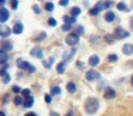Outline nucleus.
Returning a JSON list of instances; mask_svg holds the SVG:
<instances>
[{"label":"nucleus","instance_id":"1","mask_svg":"<svg viewBox=\"0 0 133 116\" xmlns=\"http://www.w3.org/2000/svg\"><path fill=\"white\" fill-rule=\"evenodd\" d=\"M99 109V102L96 98H88L84 103V110L87 114H95Z\"/></svg>","mask_w":133,"mask_h":116},{"label":"nucleus","instance_id":"2","mask_svg":"<svg viewBox=\"0 0 133 116\" xmlns=\"http://www.w3.org/2000/svg\"><path fill=\"white\" fill-rule=\"evenodd\" d=\"M16 65H18L19 68L25 69V71L29 72V73H34V72L36 71L35 66H33L30 62H27V61H24V60H22V59L16 60Z\"/></svg>","mask_w":133,"mask_h":116},{"label":"nucleus","instance_id":"3","mask_svg":"<svg viewBox=\"0 0 133 116\" xmlns=\"http://www.w3.org/2000/svg\"><path fill=\"white\" fill-rule=\"evenodd\" d=\"M79 41H80V36L77 34H75V33L69 34L68 36L65 37V42H66V45L68 46H71V47L76 46L77 43H79Z\"/></svg>","mask_w":133,"mask_h":116},{"label":"nucleus","instance_id":"4","mask_svg":"<svg viewBox=\"0 0 133 116\" xmlns=\"http://www.w3.org/2000/svg\"><path fill=\"white\" fill-rule=\"evenodd\" d=\"M85 78L88 81H95V80H98L99 78H101V74H99L98 72H96V71L91 69V71H87L86 72Z\"/></svg>","mask_w":133,"mask_h":116},{"label":"nucleus","instance_id":"5","mask_svg":"<svg viewBox=\"0 0 133 116\" xmlns=\"http://www.w3.org/2000/svg\"><path fill=\"white\" fill-rule=\"evenodd\" d=\"M130 36V33L124 30L123 28H121V27H117V28L115 29V37L117 38V39H124V38L129 37Z\"/></svg>","mask_w":133,"mask_h":116},{"label":"nucleus","instance_id":"6","mask_svg":"<svg viewBox=\"0 0 133 116\" xmlns=\"http://www.w3.org/2000/svg\"><path fill=\"white\" fill-rule=\"evenodd\" d=\"M10 19V12L8 9L0 8V23H5Z\"/></svg>","mask_w":133,"mask_h":116},{"label":"nucleus","instance_id":"7","mask_svg":"<svg viewBox=\"0 0 133 116\" xmlns=\"http://www.w3.org/2000/svg\"><path fill=\"white\" fill-rule=\"evenodd\" d=\"M11 28L8 25H4V24H0V36L3 37V38H7L11 35Z\"/></svg>","mask_w":133,"mask_h":116},{"label":"nucleus","instance_id":"8","mask_svg":"<svg viewBox=\"0 0 133 116\" xmlns=\"http://www.w3.org/2000/svg\"><path fill=\"white\" fill-rule=\"evenodd\" d=\"M30 53H31L32 57H34V58H36V59H43V57H44L43 50H42L41 48H38V47L33 48Z\"/></svg>","mask_w":133,"mask_h":116},{"label":"nucleus","instance_id":"9","mask_svg":"<svg viewBox=\"0 0 133 116\" xmlns=\"http://www.w3.org/2000/svg\"><path fill=\"white\" fill-rule=\"evenodd\" d=\"M23 29H24L23 24H22L21 22H16L13 26V28H12V33H14L15 35H20L23 33Z\"/></svg>","mask_w":133,"mask_h":116},{"label":"nucleus","instance_id":"10","mask_svg":"<svg viewBox=\"0 0 133 116\" xmlns=\"http://www.w3.org/2000/svg\"><path fill=\"white\" fill-rule=\"evenodd\" d=\"M122 52L125 56H131V54H133V45L132 43H125V45H123Z\"/></svg>","mask_w":133,"mask_h":116},{"label":"nucleus","instance_id":"11","mask_svg":"<svg viewBox=\"0 0 133 116\" xmlns=\"http://www.w3.org/2000/svg\"><path fill=\"white\" fill-rule=\"evenodd\" d=\"M104 97L106 99H114L116 97V91L112 89V88H106V90H105V93H104Z\"/></svg>","mask_w":133,"mask_h":116},{"label":"nucleus","instance_id":"12","mask_svg":"<svg viewBox=\"0 0 133 116\" xmlns=\"http://www.w3.org/2000/svg\"><path fill=\"white\" fill-rule=\"evenodd\" d=\"M99 63V58L98 56H96V54H93V56L90 57V59H88V64H90L91 66H97Z\"/></svg>","mask_w":133,"mask_h":116},{"label":"nucleus","instance_id":"13","mask_svg":"<svg viewBox=\"0 0 133 116\" xmlns=\"http://www.w3.org/2000/svg\"><path fill=\"white\" fill-rule=\"evenodd\" d=\"M13 49V45H12V42L9 41V40H3L1 42V50H12Z\"/></svg>","mask_w":133,"mask_h":116},{"label":"nucleus","instance_id":"14","mask_svg":"<svg viewBox=\"0 0 133 116\" xmlns=\"http://www.w3.org/2000/svg\"><path fill=\"white\" fill-rule=\"evenodd\" d=\"M0 76L2 77V81H3V84H9L10 82V75L5 72V69H1L0 71Z\"/></svg>","mask_w":133,"mask_h":116},{"label":"nucleus","instance_id":"15","mask_svg":"<svg viewBox=\"0 0 133 116\" xmlns=\"http://www.w3.org/2000/svg\"><path fill=\"white\" fill-rule=\"evenodd\" d=\"M116 19V15L114 12H111V11H108V12L105 14V21L108 22V23H111V22H114Z\"/></svg>","mask_w":133,"mask_h":116},{"label":"nucleus","instance_id":"16","mask_svg":"<svg viewBox=\"0 0 133 116\" xmlns=\"http://www.w3.org/2000/svg\"><path fill=\"white\" fill-rule=\"evenodd\" d=\"M33 104H34V98H33V97H29V98L25 99L23 105H24V107L29 109V107H32L33 106Z\"/></svg>","mask_w":133,"mask_h":116},{"label":"nucleus","instance_id":"17","mask_svg":"<svg viewBox=\"0 0 133 116\" xmlns=\"http://www.w3.org/2000/svg\"><path fill=\"white\" fill-rule=\"evenodd\" d=\"M56 69H57V73H58V74H60V75L63 74L64 71H65V62H63V61H62V62L58 63Z\"/></svg>","mask_w":133,"mask_h":116},{"label":"nucleus","instance_id":"18","mask_svg":"<svg viewBox=\"0 0 133 116\" xmlns=\"http://www.w3.org/2000/svg\"><path fill=\"white\" fill-rule=\"evenodd\" d=\"M66 90H68L70 93H74L76 91V85L72 81L68 82V84H66Z\"/></svg>","mask_w":133,"mask_h":116},{"label":"nucleus","instance_id":"19","mask_svg":"<svg viewBox=\"0 0 133 116\" xmlns=\"http://www.w3.org/2000/svg\"><path fill=\"white\" fill-rule=\"evenodd\" d=\"M8 61V54L5 51L0 50V64H4Z\"/></svg>","mask_w":133,"mask_h":116},{"label":"nucleus","instance_id":"20","mask_svg":"<svg viewBox=\"0 0 133 116\" xmlns=\"http://www.w3.org/2000/svg\"><path fill=\"white\" fill-rule=\"evenodd\" d=\"M75 52H76V50L75 49H71V51H69V52H65L64 54H63V60H65V61H69L72 57L75 54Z\"/></svg>","mask_w":133,"mask_h":116},{"label":"nucleus","instance_id":"21","mask_svg":"<svg viewBox=\"0 0 133 116\" xmlns=\"http://www.w3.org/2000/svg\"><path fill=\"white\" fill-rule=\"evenodd\" d=\"M70 14H71V16H73V18H76L77 15L81 14V9L79 7H73L70 10Z\"/></svg>","mask_w":133,"mask_h":116},{"label":"nucleus","instance_id":"22","mask_svg":"<svg viewBox=\"0 0 133 116\" xmlns=\"http://www.w3.org/2000/svg\"><path fill=\"white\" fill-rule=\"evenodd\" d=\"M63 21H64V23L70 24V25H72L73 23H76V19L73 18V16H69V15L63 16Z\"/></svg>","mask_w":133,"mask_h":116},{"label":"nucleus","instance_id":"23","mask_svg":"<svg viewBox=\"0 0 133 116\" xmlns=\"http://www.w3.org/2000/svg\"><path fill=\"white\" fill-rule=\"evenodd\" d=\"M54 61H55V59L52 58V57H50L48 60H46V61H43V65L45 66L46 68H50L51 67V65H52V63H54Z\"/></svg>","mask_w":133,"mask_h":116},{"label":"nucleus","instance_id":"24","mask_svg":"<svg viewBox=\"0 0 133 116\" xmlns=\"http://www.w3.org/2000/svg\"><path fill=\"white\" fill-rule=\"evenodd\" d=\"M50 93H51V96H58L61 93V88L59 86H55L50 89Z\"/></svg>","mask_w":133,"mask_h":116},{"label":"nucleus","instance_id":"25","mask_svg":"<svg viewBox=\"0 0 133 116\" xmlns=\"http://www.w3.org/2000/svg\"><path fill=\"white\" fill-rule=\"evenodd\" d=\"M95 8L98 10V11H102L105 9V1L101 0V1H97V3L95 4Z\"/></svg>","mask_w":133,"mask_h":116},{"label":"nucleus","instance_id":"26","mask_svg":"<svg viewBox=\"0 0 133 116\" xmlns=\"http://www.w3.org/2000/svg\"><path fill=\"white\" fill-rule=\"evenodd\" d=\"M13 103L15 104L16 106H20V105H22V104H23L24 102H23V100H22V98L21 97H15L14 99H13Z\"/></svg>","mask_w":133,"mask_h":116},{"label":"nucleus","instance_id":"27","mask_svg":"<svg viewBox=\"0 0 133 116\" xmlns=\"http://www.w3.org/2000/svg\"><path fill=\"white\" fill-rule=\"evenodd\" d=\"M54 9H55V4L52 2H47L45 4V10L48 11V12H52Z\"/></svg>","mask_w":133,"mask_h":116},{"label":"nucleus","instance_id":"28","mask_svg":"<svg viewBox=\"0 0 133 116\" xmlns=\"http://www.w3.org/2000/svg\"><path fill=\"white\" fill-rule=\"evenodd\" d=\"M11 2V8H12V10H18V7H19V1L18 0H10Z\"/></svg>","mask_w":133,"mask_h":116},{"label":"nucleus","instance_id":"29","mask_svg":"<svg viewBox=\"0 0 133 116\" xmlns=\"http://www.w3.org/2000/svg\"><path fill=\"white\" fill-rule=\"evenodd\" d=\"M75 34H77V35H82V34H84V27H83L82 25H80V26H77L76 28H75Z\"/></svg>","mask_w":133,"mask_h":116},{"label":"nucleus","instance_id":"30","mask_svg":"<svg viewBox=\"0 0 133 116\" xmlns=\"http://www.w3.org/2000/svg\"><path fill=\"white\" fill-rule=\"evenodd\" d=\"M107 59L109 62H116V61H118V56L117 54H109Z\"/></svg>","mask_w":133,"mask_h":116},{"label":"nucleus","instance_id":"31","mask_svg":"<svg viewBox=\"0 0 133 116\" xmlns=\"http://www.w3.org/2000/svg\"><path fill=\"white\" fill-rule=\"evenodd\" d=\"M45 38H46V33H45V32H42L41 35L38 36L36 39H34V41H37V42H38V41H42V40L45 39Z\"/></svg>","mask_w":133,"mask_h":116},{"label":"nucleus","instance_id":"32","mask_svg":"<svg viewBox=\"0 0 133 116\" xmlns=\"http://www.w3.org/2000/svg\"><path fill=\"white\" fill-rule=\"evenodd\" d=\"M48 25L51 26V27L57 26V21L55 20L54 18H49V19H48Z\"/></svg>","mask_w":133,"mask_h":116},{"label":"nucleus","instance_id":"33","mask_svg":"<svg viewBox=\"0 0 133 116\" xmlns=\"http://www.w3.org/2000/svg\"><path fill=\"white\" fill-rule=\"evenodd\" d=\"M117 9H118L119 11H124V10L127 9V5H125L124 2H119V3L117 4Z\"/></svg>","mask_w":133,"mask_h":116},{"label":"nucleus","instance_id":"34","mask_svg":"<svg viewBox=\"0 0 133 116\" xmlns=\"http://www.w3.org/2000/svg\"><path fill=\"white\" fill-rule=\"evenodd\" d=\"M88 13H90V15H92V16H96V15H98L99 11H98L95 7H94V8H92V9L90 10V12H88Z\"/></svg>","mask_w":133,"mask_h":116},{"label":"nucleus","instance_id":"35","mask_svg":"<svg viewBox=\"0 0 133 116\" xmlns=\"http://www.w3.org/2000/svg\"><path fill=\"white\" fill-rule=\"evenodd\" d=\"M105 40H106L108 43H112V42H114V37H112V35L107 34L106 36H105Z\"/></svg>","mask_w":133,"mask_h":116},{"label":"nucleus","instance_id":"36","mask_svg":"<svg viewBox=\"0 0 133 116\" xmlns=\"http://www.w3.org/2000/svg\"><path fill=\"white\" fill-rule=\"evenodd\" d=\"M61 29H62L63 32H69V30L71 29V25H70V24L64 23V24L61 26Z\"/></svg>","mask_w":133,"mask_h":116},{"label":"nucleus","instance_id":"37","mask_svg":"<svg viewBox=\"0 0 133 116\" xmlns=\"http://www.w3.org/2000/svg\"><path fill=\"white\" fill-rule=\"evenodd\" d=\"M22 95H23V97H25V99L29 98V97H31V90L30 89H24L23 91H22Z\"/></svg>","mask_w":133,"mask_h":116},{"label":"nucleus","instance_id":"38","mask_svg":"<svg viewBox=\"0 0 133 116\" xmlns=\"http://www.w3.org/2000/svg\"><path fill=\"white\" fill-rule=\"evenodd\" d=\"M32 9H33V11H34L36 14H39V13H41V8L38 7V4H34V5L32 7Z\"/></svg>","mask_w":133,"mask_h":116},{"label":"nucleus","instance_id":"39","mask_svg":"<svg viewBox=\"0 0 133 116\" xmlns=\"http://www.w3.org/2000/svg\"><path fill=\"white\" fill-rule=\"evenodd\" d=\"M69 1H70V0H60V1H59V4L61 5V7H65V5H68Z\"/></svg>","mask_w":133,"mask_h":116},{"label":"nucleus","instance_id":"40","mask_svg":"<svg viewBox=\"0 0 133 116\" xmlns=\"http://www.w3.org/2000/svg\"><path fill=\"white\" fill-rule=\"evenodd\" d=\"M45 101L46 103H51V96L50 95H45Z\"/></svg>","mask_w":133,"mask_h":116},{"label":"nucleus","instance_id":"41","mask_svg":"<svg viewBox=\"0 0 133 116\" xmlns=\"http://www.w3.org/2000/svg\"><path fill=\"white\" fill-rule=\"evenodd\" d=\"M12 91L15 92V93H18V92L21 91V88H20L19 86H13V87H12Z\"/></svg>","mask_w":133,"mask_h":116},{"label":"nucleus","instance_id":"42","mask_svg":"<svg viewBox=\"0 0 133 116\" xmlns=\"http://www.w3.org/2000/svg\"><path fill=\"white\" fill-rule=\"evenodd\" d=\"M110 5H111V2H105V9H108Z\"/></svg>","mask_w":133,"mask_h":116},{"label":"nucleus","instance_id":"43","mask_svg":"<svg viewBox=\"0 0 133 116\" xmlns=\"http://www.w3.org/2000/svg\"><path fill=\"white\" fill-rule=\"evenodd\" d=\"M25 116H37L35 113H33V112H30V113H26Z\"/></svg>","mask_w":133,"mask_h":116},{"label":"nucleus","instance_id":"44","mask_svg":"<svg viewBox=\"0 0 133 116\" xmlns=\"http://www.w3.org/2000/svg\"><path fill=\"white\" fill-rule=\"evenodd\" d=\"M4 2H5V0H0V7H1V5H3Z\"/></svg>","mask_w":133,"mask_h":116},{"label":"nucleus","instance_id":"45","mask_svg":"<svg viewBox=\"0 0 133 116\" xmlns=\"http://www.w3.org/2000/svg\"><path fill=\"white\" fill-rule=\"evenodd\" d=\"M50 116H59V115H58L57 113H54V112H52V113H50Z\"/></svg>","mask_w":133,"mask_h":116},{"label":"nucleus","instance_id":"46","mask_svg":"<svg viewBox=\"0 0 133 116\" xmlns=\"http://www.w3.org/2000/svg\"><path fill=\"white\" fill-rule=\"evenodd\" d=\"M0 116H5V114H4V112H0Z\"/></svg>","mask_w":133,"mask_h":116},{"label":"nucleus","instance_id":"47","mask_svg":"<svg viewBox=\"0 0 133 116\" xmlns=\"http://www.w3.org/2000/svg\"><path fill=\"white\" fill-rule=\"evenodd\" d=\"M131 84L133 85V75H132V78H131Z\"/></svg>","mask_w":133,"mask_h":116}]
</instances>
